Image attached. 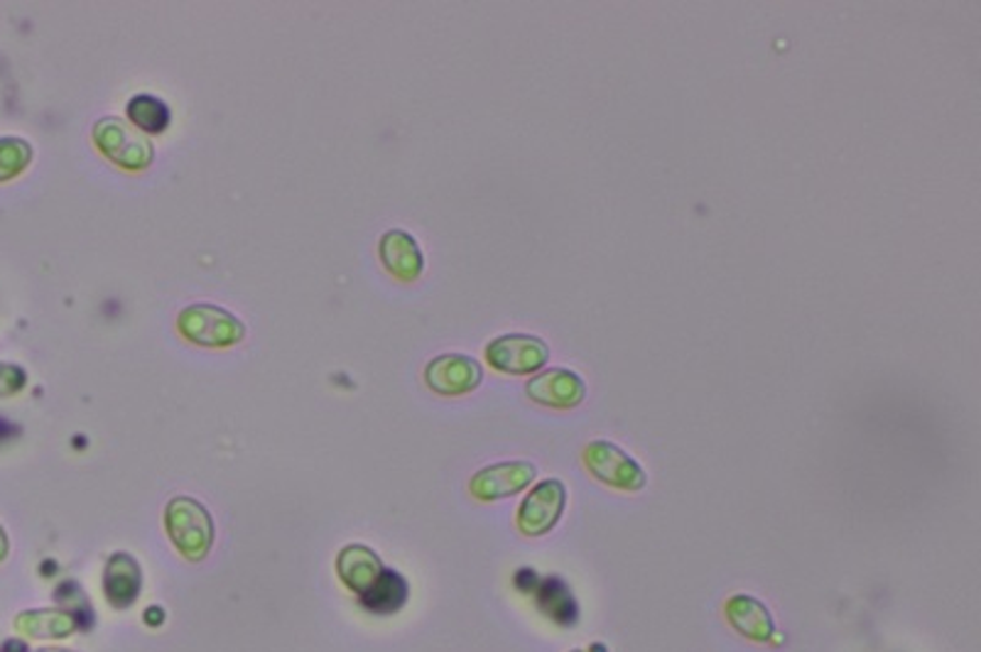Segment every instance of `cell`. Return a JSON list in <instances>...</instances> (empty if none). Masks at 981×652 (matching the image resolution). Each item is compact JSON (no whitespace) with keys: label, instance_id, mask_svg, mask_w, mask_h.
<instances>
[{"label":"cell","instance_id":"cell-12","mask_svg":"<svg viewBox=\"0 0 981 652\" xmlns=\"http://www.w3.org/2000/svg\"><path fill=\"white\" fill-rule=\"evenodd\" d=\"M140 586V571L133 557L114 555L106 567V594L116 606H128L135 601Z\"/></svg>","mask_w":981,"mask_h":652},{"label":"cell","instance_id":"cell-16","mask_svg":"<svg viewBox=\"0 0 981 652\" xmlns=\"http://www.w3.org/2000/svg\"><path fill=\"white\" fill-rule=\"evenodd\" d=\"M33 150L20 138H3L0 140V182L23 173L27 167Z\"/></svg>","mask_w":981,"mask_h":652},{"label":"cell","instance_id":"cell-9","mask_svg":"<svg viewBox=\"0 0 981 652\" xmlns=\"http://www.w3.org/2000/svg\"><path fill=\"white\" fill-rule=\"evenodd\" d=\"M535 478V466L530 461H506V464L488 466L472 478V494L478 500H498L508 498L530 486Z\"/></svg>","mask_w":981,"mask_h":652},{"label":"cell","instance_id":"cell-15","mask_svg":"<svg viewBox=\"0 0 981 652\" xmlns=\"http://www.w3.org/2000/svg\"><path fill=\"white\" fill-rule=\"evenodd\" d=\"M405 594H407L405 581L398 574H393V571H383V574L374 581V586H370L364 594L366 596L364 604L368 608L386 610L388 614V610H395L400 604H403Z\"/></svg>","mask_w":981,"mask_h":652},{"label":"cell","instance_id":"cell-4","mask_svg":"<svg viewBox=\"0 0 981 652\" xmlns=\"http://www.w3.org/2000/svg\"><path fill=\"white\" fill-rule=\"evenodd\" d=\"M486 360L500 374L525 376L535 374L549 360V348L543 339L530 334L498 336L486 346Z\"/></svg>","mask_w":981,"mask_h":652},{"label":"cell","instance_id":"cell-11","mask_svg":"<svg viewBox=\"0 0 981 652\" xmlns=\"http://www.w3.org/2000/svg\"><path fill=\"white\" fill-rule=\"evenodd\" d=\"M726 614L738 633H744L754 640H768L770 636H773V620H770L768 610L760 606L756 598H750V596L732 598L726 606Z\"/></svg>","mask_w":981,"mask_h":652},{"label":"cell","instance_id":"cell-2","mask_svg":"<svg viewBox=\"0 0 981 652\" xmlns=\"http://www.w3.org/2000/svg\"><path fill=\"white\" fill-rule=\"evenodd\" d=\"M94 143L102 153L123 169H145L153 163V143L140 133L135 126L126 123L123 118L108 116L94 126Z\"/></svg>","mask_w":981,"mask_h":652},{"label":"cell","instance_id":"cell-6","mask_svg":"<svg viewBox=\"0 0 981 652\" xmlns=\"http://www.w3.org/2000/svg\"><path fill=\"white\" fill-rule=\"evenodd\" d=\"M565 486L559 481L549 478L537 484L533 490H530L528 498L520 503L518 510V527L523 535L537 537L545 535L547 530H553L555 523L563 515L565 508Z\"/></svg>","mask_w":981,"mask_h":652},{"label":"cell","instance_id":"cell-14","mask_svg":"<svg viewBox=\"0 0 981 652\" xmlns=\"http://www.w3.org/2000/svg\"><path fill=\"white\" fill-rule=\"evenodd\" d=\"M126 108H128L130 123H133L140 133H150V135L163 133V130L169 126V118H173V114H169V106L165 102H159L157 96H150V94L133 96Z\"/></svg>","mask_w":981,"mask_h":652},{"label":"cell","instance_id":"cell-3","mask_svg":"<svg viewBox=\"0 0 981 652\" xmlns=\"http://www.w3.org/2000/svg\"><path fill=\"white\" fill-rule=\"evenodd\" d=\"M165 525L177 549L189 559H202L212 547V518L194 498H175L165 510Z\"/></svg>","mask_w":981,"mask_h":652},{"label":"cell","instance_id":"cell-1","mask_svg":"<svg viewBox=\"0 0 981 652\" xmlns=\"http://www.w3.org/2000/svg\"><path fill=\"white\" fill-rule=\"evenodd\" d=\"M177 329L192 344L212 348L234 346L246 336L241 319L234 317L228 309L209 303L185 307L177 317Z\"/></svg>","mask_w":981,"mask_h":652},{"label":"cell","instance_id":"cell-17","mask_svg":"<svg viewBox=\"0 0 981 652\" xmlns=\"http://www.w3.org/2000/svg\"><path fill=\"white\" fill-rule=\"evenodd\" d=\"M25 386V374L17 366L0 364V395H10Z\"/></svg>","mask_w":981,"mask_h":652},{"label":"cell","instance_id":"cell-7","mask_svg":"<svg viewBox=\"0 0 981 652\" xmlns=\"http://www.w3.org/2000/svg\"><path fill=\"white\" fill-rule=\"evenodd\" d=\"M482 366L472 356L445 354L437 356L425 368L427 386L439 395H464L482 383Z\"/></svg>","mask_w":981,"mask_h":652},{"label":"cell","instance_id":"cell-5","mask_svg":"<svg viewBox=\"0 0 981 652\" xmlns=\"http://www.w3.org/2000/svg\"><path fill=\"white\" fill-rule=\"evenodd\" d=\"M584 464L602 484L614 488L638 490L646 486L643 469L626 451H620L616 444H608V441H592L584 449Z\"/></svg>","mask_w":981,"mask_h":652},{"label":"cell","instance_id":"cell-13","mask_svg":"<svg viewBox=\"0 0 981 652\" xmlns=\"http://www.w3.org/2000/svg\"><path fill=\"white\" fill-rule=\"evenodd\" d=\"M339 571H342V579L348 586L368 591L374 586V581L380 577V561L370 549L354 545L346 547L342 552V557H339Z\"/></svg>","mask_w":981,"mask_h":652},{"label":"cell","instance_id":"cell-10","mask_svg":"<svg viewBox=\"0 0 981 652\" xmlns=\"http://www.w3.org/2000/svg\"><path fill=\"white\" fill-rule=\"evenodd\" d=\"M378 253L388 273L403 280V283H413V280H417L419 273H423L425 265L423 253H419L417 240L405 234V230L400 228L388 230V234L380 238Z\"/></svg>","mask_w":981,"mask_h":652},{"label":"cell","instance_id":"cell-8","mask_svg":"<svg viewBox=\"0 0 981 652\" xmlns=\"http://www.w3.org/2000/svg\"><path fill=\"white\" fill-rule=\"evenodd\" d=\"M528 395L535 400L537 405L547 407H577L587 395L584 380L567 368H549L537 374L528 383Z\"/></svg>","mask_w":981,"mask_h":652}]
</instances>
